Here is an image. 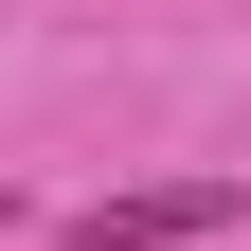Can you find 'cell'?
Here are the masks:
<instances>
[{"mask_svg":"<svg viewBox=\"0 0 251 251\" xmlns=\"http://www.w3.org/2000/svg\"><path fill=\"white\" fill-rule=\"evenodd\" d=\"M251 215V179H144V198H90L72 233L90 251H198V233H233Z\"/></svg>","mask_w":251,"mask_h":251,"instance_id":"6da1fadb","label":"cell"}]
</instances>
